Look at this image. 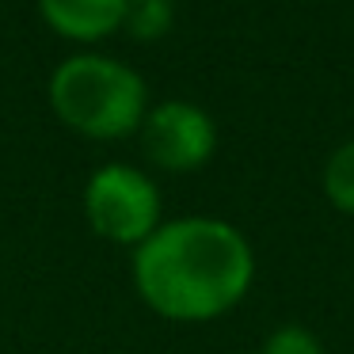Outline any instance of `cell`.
<instances>
[{"label": "cell", "instance_id": "277c9868", "mask_svg": "<svg viewBox=\"0 0 354 354\" xmlns=\"http://www.w3.org/2000/svg\"><path fill=\"white\" fill-rule=\"evenodd\" d=\"M141 145L153 164L168 171H194L214 156L217 130L214 118L187 100H168L145 111L141 118Z\"/></svg>", "mask_w": 354, "mask_h": 354}, {"label": "cell", "instance_id": "52a82bcc", "mask_svg": "<svg viewBox=\"0 0 354 354\" xmlns=\"http://www.w3.org/2000/svg\"><path fill=\"white\" fill-rule=\"evenodd\" d=\"M324 194L335 202L339 209L354 214V141L339 145L331 160L324 164Z\"/></svg>", "mask_w": 354, "mask_h": 354}, {"label": "cell", "instance_id": "3957f363", "mask_svg": "<svg viewBox=\"0 0 354 354\" xmlns=\"http://www.w3.org/2000/svg\"><path fill=\"white\" fill-rule=\"evenodd\" d=\"M84 217L92 232L111 244H145L160 229V194L156 183L138 168L107 164L84 187Z\"/></svg>", "mask_w": 354, "mask_h": 354}, {"label": "cell", "instance_id": "ba28073f", "mask_svg": "<svg viewBox=\"0 0 354 354\" xmlns=\"http://www.w3.org/2000/svg\"><path fill=\"white\" fill-rule=\"evenodd\" d=\"M263 354H320V339L308 328H297V324H286L274 335L263 343Z\"/></svg>", "mask_w": 354, "mask_h": 354}, {"label": "cell", "instance_id": "5b68a950", "mask_svg": "<svg viewBox=\"0 0 354 354\" xmlns=\"http://www.w3.org/2000/svg\"><path fill=\"white\" fill-rule=\"evenodd\" d=\"M39 8L57 35L88 42L122 27L126 0H39Z\"/></svg>", "mask_w": 354, "mask_h": 354}, {"label": "cell", "instance_id": "7a4b0ae2", "mask_svg": "<svg viewBox=\"0 0 354 354\" xmlns=\"http://www.w3.org/2000/svg\"><path fill=\"white\" fill-rule=\"evenodd\" d=\"M50 103L65 126L84 138H122L141 130L145 80L103 54H77L50 77Z\"/></svg>", "mask_w": 354, "mask_h": 354}, {"label": "cell", "instance_id": "6da1fadb", "mask_svg": "<svg viewBox=\"0 0 354 354\" xmlns=\"http://www.w3.org/2000/svg\"><path fill=\"white\" fill-rule=\"evenodd\" d=\"M255 259L248 240L217 217L168 221L138 248L133 282L168 320H209L248 293Z\"/></svg>", "mask_w": 354, "mask_h": 354}, {"label": "cell", "instance_id": "8992f818", "mask_svg": "<svg viewBox=\"0 0 354 354\" xmlns=\"http://www.w3.org/2000/svg\"><path fill=\"white\" fill-rule=\"evenodd\" d=\"M171 19H176L171 0H126L122 27L141 42H156L171 31Z\"/></svg>", "mask_w": 354, "mask_h": 354}]
</instances>
